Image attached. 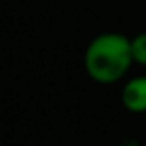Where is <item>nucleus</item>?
Here are the masks:
<instances>
[{"instance_id":"nucleus-2","label":"nucleus","mask_w":146,"mask_h":146,"mask_svg":"<svg viewBox=\"0 0 146 146\" xmlns=\"http://www.w3.org/2000/svg\"><path fill=\"white\" fill-rule=\"evenodd\" d=\"M120 102L129 113H146V76H133L124 83Z\"/></svg>"},{"instance_id":"nucleus-1","label":"nucleus","mask_w":146,"mask_h":146,"mask_svg":"<svg viewBox=\"0 0 146 146\" xmlns=\"http://www.w3.org/2000/svg\"><path fill=\"white\" fill-rule=\"evenodd\" d=\"M131 65V39L118 32H104L96 35L83 54V68L87 76L100 85L120 82Z\"/></svg>"},{"instance_id":"nucleus-3","label":"nucleus","mask_w":146,"mask_h":146,"mask_svg":"<svg viewBox=\"0 0 146 146\" xmlns=\"http://www.w3.org/2000/svg\"><path fill=\"white\" fill-rule=\"evenodd\" d=\"M131 57L133 63L146 67V32H141L135 37H131Z\"/></svg>"}]
</instances>
